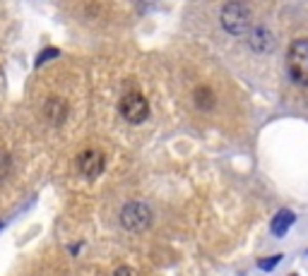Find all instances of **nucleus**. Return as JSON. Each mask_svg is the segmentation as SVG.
Segmentation results:
<instances>
[{"label":"nucleus","instance_id":"13","mask_svg":"<svg viewBox=\"0 0 308 276\" xmlns=\"http://www.w3.org/2000/svg\"><path fill=\"white\" fill-rule=\"evenodd\" d=\"M113 276H135V274H133V269L130 267H118L116 271H113Z\"/></svg>","mask_w":308,"mask_h":276},{"label":"nucleus","instance_id":"3","mask_svg":"<svg viewBox=\"0 0 308 276\" xmlns=\"http://www.w3.org/2000/svg\"><path fill=\"white\" fill-rule=\"evenodd\" d=\"M120 226L126 231H145L152 223V209L145 202H128L120 209Z\"/></svg>","mask_w":308,"mask_h":276},{"label":"nucleus","instance_id":"11","mask_svg":"<svg viewBox=\"0 0 308 276\" xmlns=\"http://www.w3.org/2000/svg\"><path fill=\"white\" fill-rule=\"evenodd\" d=\"M10 154L5 149H0V180H5L8 178V173H10Z\"/></svg>","mask_w":308,"mask_h":276},{"label":"nucleus","instance_id":"10","mask_svg":"<svg viewBox=\"0 0 308 276\" xmlns=\"http://www.w3.org/2000/svg\"><path fill=\"white\" fill-rule=\"evenodd\" d=\"M284 260V255H272V257H262V260H258V269H262V271H275L277 264Z\"/></svg>","mask_w":308,"mask_h":276},{"label":"nucleus","instance_id":"8","mask_svg":"<svg viewBox=\"0 0 308 276\" xmlns=\"http://www.w3.org/2000/svg\"><path fill=\"white\" fill-rule=\"evenodd\" d=\"M251 43L255 51H265L270 46V34L265 29H255V32H251Z\"/></svg>","mask_w":308,"mask_h":276},{"label":"nucleus","instance_id":"15","mask_svg":"<svg viewBox=\"0 0 308 276\" xmlns=\"http://www.w3.org/2000/svg\"><path fill=\"white\" fill-rule=\"evenodd\" d=\"M292 276H299V274H292Z\"/></svg>","mask_w":308,"mask_h":276},{"label":"nucleus","instance_id":"7","mask_svg":"<svg viewBox=\"0 0 308 276\" xmlns=\"http://www.w3.org/2000/svg\"><path fill=\"white\" fill-rule=\"evenodd\" d=\"M68 116V103L63 101V99H48L46 101V118L53 123V125H60L63 123V118Z\"/></svg>","mask_w":308,"mask_h":276},{"label":"nucleus","instance_id":"14","mask_svg":"<svg viewBox=\"0 0 308 276\" xmlns=\"http://www.w3.org/2000/svg\"><path fill=\"white\" fill-rule=\"evenodd\" d=\"M0 228H3V221H0Z\"/></svg>","mask_w":308,"mask_h":276},{"label":"nucleus","instance_id":"2","mask_svg":"<svg viewBox=\"0 0 308 276\" xmlns=\"http://www.w3.org/2000/svg\"><path fill=\"white\" fill-rule=\"evenodd\" d=\"M221 24L229 34H245L251 32V10L243 0H231L221 12Z\"/></svg>","mask_w":308,"mask_h":276},{"label":"nucleus","instance_id":"1","mask_svg":"<svg viewBox=\"0 0 308 276\" xmlns=\"http://www.w3.org/2000/svg\"><path fill=\"white\" fill-rule=\"evenodd\" d=\"M286 70H289V77H292L296 84L308 87V39H296L292 46H289Z\"/></svg>","mask_w":308,"mask_h":276},{"label":"nucleus","instance_id":"6","mask_svg":"<svg viewBox=\"0 0 308 276\" xmlns=\"http://www.w3.org/2000/svg\"><path fill=\"white\" fill-rule=\"evenodd\" d=\"M294 221H296V214L289 212V209H279L270 221V233L275 238H284L289 233V228L294 226Z\"/></svg>","mask_w":308,"mask_h":276},{"label":"nucleus","instance_id":"12","mask_svg":"<svg viewBox=\"0 0 308 276\" xmlns=\"http://www.w3.org/2000/svg\"><path fill=\"white\" fill-rule=\"evenodd\" d=\"M55 55H58V48H46V51H44V53L39 55V60H36V65H44V63H46V60H51V58H55Z\"/></svg>","mask_w":308,"mask_h":276},{"label":"nucleus","instance_id":"9","mask_svg":"<svg viewBox=\"0 0 308 276\" xmlns=\"http://www.w3.org/2000/svg\"><path fill=\"white\" fill-rule=\"evenodd\" d=\"M195 101H198V106L202 110H210L212 108V103H214V96H212V91L207 87H200L198 91H195Z\"/></svg>","mask_w":308,"mask_h":276},{"label":"nucleus","instance_id":"5","mask_svg":"<svg viewBox=\"0 0 308 276\" xmlns=\"http://www.w3.org/2000/svg\"><path fill=\"white\" fill-rule=\"evenodd\" d=\"M104 154L99 149H85L82 154L77 156V171L85 178H89V180H94V178H99L104 171Z\"/></svg>","mask_w":308,"mask_h":276},{"label":"nucleus","instance_id":"4","mask_svg":"<svg viewBox=\"0 0 308 276\" xmlns=\"http://www.w3.org/2000/svg\"><path fill=\"white\" fill-rule=\"evenodd\" d=\"M118 110H120V116H123L128 123H133V125H137V123L147 120V116H150L147 99H145L140 91H128V94L120 99Z\"/></svg>","mask_w":308,"mask_h":276}]
</instances>
